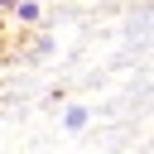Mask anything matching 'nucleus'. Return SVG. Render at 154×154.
I'll return each mask as SVG.
<instances>
[{"instance_id":"f257e3e1","label":"nucleus","mask_w":154,"mask_h":154,"mask_svg":"<svg viewBox=\"0 0 154 154\" xmlns=\"http://www.w3.org/2000/svg\"><path fill=\"white\" fill-rule=\"evenodd\" d=\"M14 14L19 24H38V0H14Z\"/></svg>"},{"instance_id":"f03ea898","label":"nucleus","mask_w":154,"mask_h":154,"mask_svg":"<svg viewBox=\"0 0 154 154\" xmlns=\"http://www.w3.org/2000/svg\"><path fill=\"white\" fill-rule=\"evenodd\" d=\"M87 116H91L87 106H67V111H63V125H67V130H82V125H87Z\"/></svg>"},{"instance_id":"7ed1b4c3","label":"nucleus","mask_w":154,"mask_h":154,"mask_svg":"<svg viewBox=\"0 0 154 154\" xmlns=\"http://www.w3.org/2000/svg\"><path fill=\"white\" fill-rule=\"evenodd\" d=\"M5 53H10V29H5V19H0V63H5Z\"/></svg>"},{"instance_id":"20e7f679","label":"nucleus","mask_w":154,"mask_h":154,"mask_svg":"<svg viewBox=\"0 0 154 154\" xmlns=\"http://www.w3.org/2000/svg\"><path fill=\"white\" fill-rule=\"evenodd\" d=\"M10 10H14V0H0V19H5V14H10Z\"/></svg>"}]
</instances>
